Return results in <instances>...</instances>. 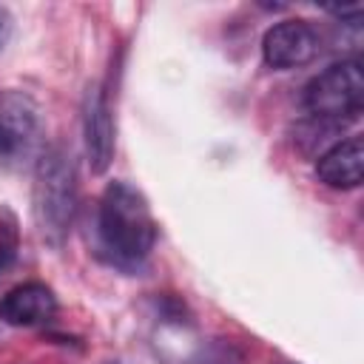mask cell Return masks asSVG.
I'll return each mask as SVG.
<instances>
[{"mask_svg": "<svg viewBox=\"0 0 364 364\" xmlns=\"http://www.w3.org/2000/svg\"><path fill=\"white\" fill-rule=\"evenodd\" d=\"M82 139L94 173H105L114 162V119L100 82H91L82 97Z\"/></svg>", "mask_w": 364, "mask_h": 364, "instance_id": "6", "label": "cell"}, {"mask_svg": "<svg viewBox=\"0 0 364 364\" xmlns=\"http://www.w3.org/2000/svg\"><path fill=\"white\" fill-rule=\"evenodd\" d=\"M40 136V108L23 91L0 94V159L28 154Z\"/></svg>", "mask_w": 364, "mask_h": 364, "instance_id": "5", "label": "cell"}, {"mask_svg": "<svg viewBox=\"0 0 364 364\" xmlns=\"http://www.w3.org/2000/svg\"><path fill=\"white\" fill-rule=\"evenodd\" d=\"M14 250H17V230H14V222H9V225L0 222V267H6V264L14 259Z\"/></svg>", "mask_w": 364, "mask_h": 364, "instance_id": "9", "label": "cell"}, {"mask_svg": "<svg viewBox=\"0 0 364 364\" xmlns=\"http://www.w3.org/2000/svg\"><path fill=\"white\" fill-rule=\"evenodd\" d=\"M57 313V299L43 282H23L0 299V321L11 327L43 324Z\"/></svg>", "mask_w": 364, "mask_h": 364, "instance_id": "7", "label": "cell"}, {"mask_svg": "<svg viewBox=\"0 0 364 364\" xmlns=\"http://www.w3.org/2000/svg\"><path fill=\"white\" fill-rule=\"evenodd\" d=\"M9 37H11V14L6 6H0V51L9 43Z\"/></svg>", "mask_w": 364, "mask_h": 364, "instance_id": "10", "label": "cell"}, {"mask_svg": "<svg viewBox=\"0 0 364 364\" xmlns=\"http://www.w3.org/2000/svg\"><path fill=\"white\" fill-rule=\"evenodd\" d=\"M34 216L43 239L51 247H63L77 216V162L65 145H51L37 159Z\"/></svg>", "mask_w": 364, "mask_h": 364, "instance_id": "2", "label": "cell"}, {"mask_svg": "<svg viewBox=\"0 0 364 364\" xmlns=\"http://www.w3.org/2000/svg\"><path fill=\"white\" fill-rule=\"evenodd\" d=\"M304 108L316 119L347 125L364 108V71L358 60H341L304 85Z\"/></svg>", "mask_w": 364, "mask_h": 364, "instance_id": "3", "label": "cell"}, {"mask_svg": "<svg viewBox=\"0 0 364 364\" xmlns=\"http://www.w3.org/2000/svg\"><path fill=\"white\" fill-rule=\"evenodd\" d=\"M97 230L102 250L119 267H136L156 242V225L142 191L128 182H108L100 196Z\"/></svg>", "mask_w": 364, "mask_h": 364, "instance_id": "1", "label": "cell"}, {"mask_svg": "<svg viewBox=\"0 0 364 364\" xmlns=\"http://www.w3.org/2000/svg\"><path fill=\"white\" fill-rule=\"evenodd\" d=\"M321 48L318 31L307 20H282L270 26L262 37V57L270 68H299L307 65Z\"/></svg>", "mask_w": 364, "mask_h": 364, "instance_id": "4", "label": "cell"}, {"mask_svg": "<svg viewBox=\"0 0 364 364\" xmlns=\"http://www.w3.org/2000/svg\"><path fill=\"white\" fill-rule=\"evenodd\" d=\"M316 176L336 191H350L358 188L364 179V139L361 136H347L318 154L316 159Z\"/></svg>", "mask_w": 364, "mask_h": 364, "instance_id": "8", "label": "cell"}]
</instances>
